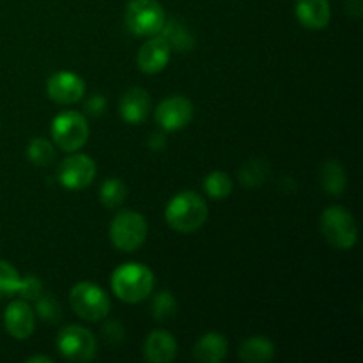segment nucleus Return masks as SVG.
Returning a JSON list of instances; mask_svg holds the SVG:
<instances>
[{
  "label": "nucleus",
  "mask_w": 363,
  "mask_h": 363,
  "mask_svg": "<svg viewBox=\"0 0 363 363\" xmlns=\"http://www.w3.org/2000/svg\"><path fill=\"white\" fill-rule=\"evenodd\" d=\"M155 289V273L140 262H126L112 275V291L126 303H138L151 296Z\"/></svg>",
  "instance_id": "f257e3e1"
},
{
  "label": "nucleus",
  "mask_w": 363,
  "mask_h": 363,
  "mask_svg": "<svg viewBox=\"0 0 363 363\" xmlns=\"http://www.w3.org/2000/svg\"><path fill=\"white\" fill-rule=\"evenodd\" d=\"M208 206L201 195L194 191H181L165 209V220L170 229L177 233H195L208 220Z\"/></svg>",
  "instance_id": "f03ea898"
},
{
  "label": "nucleus",
  "mask_w": 363,
  "mask_h": 363,
  "mask_svg": "<svg viewBox=\"0 0 363 363\" xmlns=\"http://www.w3.org/2000/svg\"><path fill=\"white\" fill-rule=\"evenodd\" d=\"M321 230L326 241L339 250H350L358 241L354 216L344 206H330L323 211Z\"/></svg>",
  "instance_id": "7ed1b4c3"
},
{
  "label": "nucleus",
  "mask_w": 363,
  "mask_h": 363,
  "mask_svg": "<svg viewBox=\"0 0 363 363\" xmlns=\"http://www.w3.org/2000/svg\"><path fill=\"white\" fill-rule=\"evenodd\" d=\"M69 303L74 314L89 323L101 321L110 312V298L92 282H80L71 289Z\"/></svg>",
  "instance_id": "20e7f679"
},
{
  "label": "nucleus",
  "mask_w": 363,
  "mask_h": 363,
  "mask_svg": "<svg viewBox=\"0 0 363 363\" xmlns=\"http://www.w3.org/2000/svg\"><path fill=\"white\" fill-rule=\"evenodd\" d=\"M147 238V222L137 211H123L110 223V240L117 250L135 252Z\"/></svg>",
  "instance_id": "39448f33"
},
{
  "label": "nucleus",
  "mask_w": 363,
  "mask_h": 363,
  "mask_svg": "<svg viewBox=\"0 0 363 363\" xmlns=\"http://www.w3.org/2000/svg\"><path fill=\"white\" fill-rule=\"evenodd\" d=\"M52 138L59 149L77 152L89 138L87 119L80 112H62L52 121Z\"/></svg>",
  "instance_id": "423d86ee"
},
{
  "label": "nucleus",
  "mask_w": 363,
  "mask_h": 363,
  "mask_svg": "<svg viewBox=\"0 0 363 363\" xmlns=\"http://www.w3.org/2000/svg\"><path fill=\"white\" fill-rule=\"evenodd\" d=\"M124 18L131 34L149 38L162 30L165 23V11L156 0H131Z\"/></svg>",
  "instance_id": "0eeeda50"
},
{
  "label": "nucleus",
  "mask_w": 363,
  "mask_h": 363,
  "mask_svg": "<svg viewBox=\"0 0 363 363\" xmlns=\"http://www.w3.org/2000/svg\"><path fill=\"white\" fill-rule=\"evenodd\" d=\"M59 353L69 362H89L96 357L98 342L87 328L80 325H69L60 330L57 337Z\"/></svg>",
  "instance_id": "6e6552de"
},
{
  "label": "nucleus",
  "mask_w": 363,
  "mask_h": 363,
  "mask_svg": "<svg viewBox=\"0 0 363 363\" xmlns=\"http://www.w3.org/2000/svg\"><path fill=\"white\" fill-rule=\"evenodd\" d=\"M94 177L96 163L87 155L73 152L59 167V183L67 190H84L94 181Z\"/></svg>",
  "instance_id": "1a4fd4ad"
},
{
  "label": "nucleus",
  "mask_w": 363,
  "mask_h": 363,
  "mask_svg": "<svg viewBox=\"0 0 363 363\" xmlns=\"http://www.w3.org/2000/svg\"><path fill=\"white\" fill-rule=\"evenodd\" d=\"M156 123L165 131H177L188 126L194 117V105L184 96H170L156 108Z\"/></svg>",
  "instance_id": "9d476101"
},
{
  "label": "nucleus",
  "mask_w": 363,
  "mask_h": 363,
  "mask_svg": "<svg viewBox=\"0 0 363 363\" xmlns=\"http://www.w3.org/2000/svg\"><path fill=\"white\" fill-rule=\"evenodd\" d=\"M48 98L60 105H73L80 101L85 94V84L78 74L71 71H59L46 82Z\"/></svg>",
  "instance_id": "9b49d317"
},
{
  "label": "nucleus",
  "mask_w": 363,
  "mask_h": 363,
  "mask_svg": "<svg viewBox=\"0 0 363 363\" xmlns=\"http://www.w3.org/2000/svg\"><path fill=\"white\" fill-rule=\"evenodd\" d=\"M4 325L13 339L27 340L35 328V315L28 301L16 300L9 303L4 312Z\"/></svg>",
  "instance_id": "f8f14e48"
},
{
  "label": "nucleus",
  "mask_w": 363,
  "mask_h": 363,
  "mask_svg": "<svg viewBox=\"0 0 363 363\" xmlns=\"http://www.w3.org/2000/svg\"><path fill=\"white\" fill-rule=\"evenodd\" d=\"M170 52H172V48H170L169 43H167L162 35L151 38L149 41H145L144 45H142L140 52H138V67H140V71H144V73L147 74L160 73V71L165 69L167 64H169Z\"/></svg>",
  "instance_id": "ddd939ff"
},
{
  "label": "nucleus",
  "mask_w": 363,
  "mask_h": 363,
  "mask_svg": "<svg viewBox=\"0 0 363 363\" xmlns=\"http://www.w3.org/2000/svg\"><path fill=\"white\" fill-rule=\"evenodd\" d=\"M151 112V96L145 89L133 87L124 92L119 101V113L128 124H142Z\"/></svg>",
  "instance_id": "4468645a"
},
{
  "label": "nucleus",
  "mask_w": 363,
  "mask_h": 363,
  "mask_svg": "<svg viewBox=\"0 0 363 363\" xmlns=\"http://www.w3.org/2000/svg\"><path fill=\"white\" fill-rule=\"evenodd\" d=\"M177 357V342L172 333L155 330L147 335L144 344V358L151 363H169Z\"/></svg>",
  "instance_id": "2eb2a0df"
},
{
  "label": "nucleus",
  "mask_w": 363,
  "mask_h": 363,
  "mask_svg": "<svg viewBox=\"0 0 363 363\" xmlns=\"http://www.w3.org/2000/svg\"><path fill=\"white\" fill-rule=\"evenodd\" d=\"M296 16L305 28L321 30L330 23L332 9L328 0H296Z\"/></svg>",
  "instance_id": "dca6fc26"
},
{
  "label": "nucleus",
  "mask_w": 363,
  "mask_h": 363,
  "mask_svg": "<svg viewBox=\"0 0 363 363\" xmlns=\"http://www.w3.org/2000/svg\"><path fill=\"white\" fill-rule=\"evenodd\" d=\"M229 344L222 333H204L194 346V358L201 363H218L227 357Z\"/></svg>",
  "instance_id": "f3484780"
},
{
  "label": "nucleus",
  "mask_w": 363,
  "mask_h": 363,
  "mask_svg": "<svg viewBox=\"0 0 363 363\" xmlns=\"http://www.w3.org/2000/svg\"><path fill=\"white\" fill-rule=\"evenodd\" d=\"M275 357V346L266 337H250L240 347V358L247 363H266Z\"/></svg>",
  "instance_id": "a211bd4d"
},
{
  "label": "nucleus",
  "mask_w": 363,
  "mask_h": 363,
  "mask_svg": "<svg viewBox=\"0 0 363 363\" xmlns=\"http://www.w3.org/2000/svg\"><path fill=\"white\" fill-rule=\"evenodd\" d=\"M158 34L169 43L170 48H176L179 52H188L195 45V39L190 34V30L177 20H165V23H163L162 30Z\"/></svg>",
  "instance_id": "6ab92c4d"
},
{
  "label": "nucleus",
  "mask_w": 363,
  "mask_h": 363,
  "mask_svg": "<svg viewBox=\"0 0 363 363\" xmlns=\"http://www.w3.org/2000/svg\"><path fill=\"white\" fill-rule=\"evenodd\" d=\"M321 183L326 194L342 195L346 190V170L339 160H328L321 167Z\"/></svg>",
  "instance_id": "aec40b11"
},
{
  "label": "nucleus",
  "mask_w": 363,
  "mask_h": 363,
  "mask_svg": "<svg viewBox=\"0 0 363 363\" xmlns=\"http://www.w3.org/2000/svg\"><path fill=\"white\" fill-rule=\"evenodd\" d=\"M99 199H101L103 206L108 209H116L126 201V184L119 179V177H110L103 183L101 190H99Z\"/></svg>",
  "instance_id": "412c9836"
},
{
  "label": "nucleus",
  "mask_w": 363,
  "mask_h": 363,
  "mask_svg": "<svg viewBox=\"0 0 363 363\" xmlns=\"http://www.w3.org/2000/svg\"><path fill=\"white\" fill-rule=\"evenodd\" d=\"M269 176V165L264 160H250L240 169V181L245 186H259Z\"/></svg>",
  "instance_id": "4be33fe9"
},
{
  "label": "nucleus",
  "mask_w": 363,
  "mask_h": 363,
  "mask_svg": "<svg viewBox=\"0 0 363 363\" xmlns=\"http://www.w3.org/2000/svg\"><path fill=\"white\" fill-rule=\"evenodd\" d=\"M204 191L215 201L227 199L233 191V179L225 172H211L204 179Z\"/></svg>",
  "instance_id": "5701e85b"
},
{
  "label": "nucleus",
  "mask_w": 363,
  "mask_h": 363,
  "mask_svg": "<svg viewBox=\"0 0 363 363\" xmlns=\"http://www.w3.org/2000/svg\"><path fill=\"white\" fill-rule=\"evenodd\" d=\"M27 156L35 167H48L55 158V147L46 138H34L28 144Z\"/></svg>",
  "instance_id": "b1692460"
},
{
  "label": "nucleus",
  "mask_w": 363,
  "mask_h": 363,
  "mask_svg": "<svg viewBox=\"0 0 363 363\" xmlns=\"http://www.w3.org/2000/svg\"><path fill=\"white\" fill-rule=\"evenodd\" d=\"M21 277L11 262L0 259V298L14 296L20 289Z\"/></svg>",
  "instance_id": "393cba45"
},
{
  "label": "nucleus",
  "mask_w": 363,
  "mask_h": 363,
  "mask_svg": "<svg viewBox=\"0 0 363 363\" xmlns=\"http://www.w3.org/2000/svg\"><path fill=\"white\" fill-rule=\"evenodd\" d=\"M177 311V305H176V300H174L172 294L169 293V291H162V293H158L155 296V300H152V315H155L156 321L163 323L167 321V319L172 318L174 314H176Z\"/></svg>",
  "instance_id": "a878e982"
},
{
  "label": "nucleus",
  "mask_w": 363,
  "mask_h": 363,
  "mask_svg": "<svg viewBox=\"0 0 363 363\" xmlns=\"http://www.w3.org/2000/svg\"><path fill=\"white\" fill-rule=\"evenodd\" d=\"M35 301H38V303H35V311H38L39 318H41L43 321L52 323V325L60 321V307L53 298L43 296L41 294Z\"/></svg>",
  "instance_id": "bb28decb"
},
{
  "label": "nucleus",
  "mask_w": 363,
  "mask_h": 363,
  "mask_svg": "<svg viewBox=\"0 0 363 363\" xmlns=\"http://www.w3.org/2000/svg\"><path fill=\"white\" fill-rule=\"evenodd\" d=\"M18 294H20L21 300H25V301L38 300V298L43 294L41 280L34 275H28V277H25V279H21Z\"/></svg>",
  "instance_id": "cd10ccee"
},
{
  "label": "nucleus",
  "mask_w": 363,
  "mask_h": 363,
  "mask_svg": "<svg viewBox=\"0 0 363 363\" xmlns=\"http://www.w3.org/2000/svg\"><path fill=\"white\" fill-rule=\"evenodd\" d=\"M105 106H106L105 98L99 94H94L87 103H85V112L91 113V116H94V117H98L105 112Z\"/></svg>",
  "instance_id": "c85d7f7f"
},
{
  "label": "nucleus",
  "mask_w": 363,
  "mask_h": 363,
  "mask_svg": "<svg viewBox=\"0 0 363 363\" xmlns=\"http://www.w3.org/2000/svg\"><path fill=\"white\" fill-rule=\"evenodd\" d=\"M106 339L112 340V342H119V340L124 339V328L119 325V323L112 321L105 326Z\"/></svg>",
  "instance_id": "c756f323"
},
{
  "label": "nucleus",
  "mask_w": 363,
  "mask_h": 363,
  "mask_svg": "<svg viewBox=\"0 0 363 363\" xmlns=\"http://www.w3.org/2000/svg\"><path fill=\"white\" fill-rule=\"evenodd\" d=\"M147 145H149V147L152 149V151H162V149L165 147V145H167V138H165V135H162V133H155V135H152L151 138H149Z\"/></svg>",
  "instance_id": "7c9ffc66"
},
{
  "label": "nucleus",
  "mask_w": 363,
  "mask_h": 363,
  "mask_svg": "<svg viewBox=\"0 0 363 363\" xmlns=\"http://www.w3.org/2000/svg\"><path fill=\"white\" fill-rule=\"evenodd\" d=\"M347 13L358 18L362 14V0H347Z\"/></svg>",
  "instance_id": "2f4dec72"
},
{
  "label": "nucleus",
  "mask_w": 363,
  "mask_h": 363,
  "mask_svg": "<svg viewBox=\"0 0 363 363\" xmlns=\"http://www.w3.org/2000/svg\"><path fill=\"white\" fill-rule=\"evenodd\" d=\"M38 362H43V363H52V358L48 357H30L27 360V363H38Z\"/></svg>",
  "instance_id": "473e14b6"
}]
</instances>
